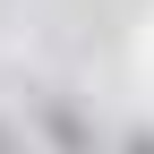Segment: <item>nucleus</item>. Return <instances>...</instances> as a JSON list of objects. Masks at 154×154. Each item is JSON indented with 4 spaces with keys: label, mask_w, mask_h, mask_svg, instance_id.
<instances>
[{
    "label": "nucleus",
    "mask_w": 154,
    "mask_h": 154,
    "mask_svg": "<svg viewBox=\"0 0 154 154\" xmlns=\"http://www.w3.org/2000/svg\"><path fill=\"white\" fill-rule=\"evenodd\" d=\"M128 154H154V146H128Z\"/></svg>",
    "instance_id": "nucleus-1"
}]
</instances>
